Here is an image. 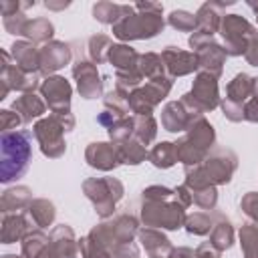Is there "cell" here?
<instances>
[{"mask_svg":"<svg viewBox=\"0 0 258 258\" xmlns=\"http://www.w3.org/2000/svg\"><path fill=\"white\" fill-rule=\"evenodd\" d=\"M107 60H109L117 71H131V69H137L139 52H137L133 46H129V44L119 42V44H113V46H111Z\"/></svg>","mask_w":258,"mask_h":258,"instance_id":"28","label":"cell"},{"mask_svg":"<svg viewBox=\"0 0 258 258\" xmlns=\"http://www.w3.org/2000/svg\"><path fill=\"white\" fill-rule=\"evenodd\" d=\"M111 46H113V40L107 34H93L89 38V42H87V50H89L91 62H95V64L105 62L107 56H109Z\"/></svg>","mask_w":258,"mask_h":258,"instance_id":"37","label":"cell"},{"mask_svg":"<svg viewBox=\"0 0 258 258\" xmlns=\"http://www.w3.org/2000/svg\"><path fill=\"white\" fill-rule=\"evenodd\" d=\"M189 46L194 48L191 52L198 56L200 71L210 73L212 77L220 79L222 77V71H224L226 56H228L226 50H224V46L212 34L200 32V30H194L189 34Z\"/></svg>","mask_w":258,"mask_h":258,"instance_id":"9","label":"cell"},{"mask_svg":"<svg viewBox=\"0 0 258 258\" xmlns=\"http://www.w3.org/2000/svg\"><path fill=\"white\" fill-rule=\"evenodd\" d=\"M26 212L30 214L32 222H34L40 230L52 226V222H54V218H56L54 204H52L50 200H46V198H36V200H32V204L28 206Z\"/></svg>","mask_w":258,"mask_h":258,"instance_id":"29","label":"cell"},{"mask_svg":"<svg viewBox=\"0 0 258 258\" xmlns=\"http://www.w3.org/2000/svg\"><path fill=\"white\" fill-rule=\"evenodd\" d=\"M10 56L16 62V67H20L24 73H30V75L40 73V48H36L34 42L16 40L10 46Z\"/></svg>","mask_w":258,"mask_h":258,"instance_id":"22","label":"cell"},{"mask_svg":"<svg viewBox=\"0 0 258 258\" xmlns=\"http://www.w3.org/2000/svg\"><path fill=\"white\" fill-rule=\"evenodd\" d=\"M2 258H24V256H16V254H4Z\"/></svg>","mask_w":258,"mask_h":258,"instance_id":"58","label":"cell"},{"mask_svg":"<svg viewBox=\"0 0 258 258\" xmlns=\"http://www.w3.org/2000/svg\"><path fill=\"white\" fill-rule=\"evenodd\" d=\"M22 123L20 115L12 109H2L0 111V129L2 133H8V131H16V127Z\"/></svg>","mask_w":258,"mask_h":258,"instance_id":"50","label":"cell"},{"mask_svg":"<svg viewBox=\"0 0 258 258\" xmlns=\"http://www.w3.org/2000/svg\"><path fill=\"white\" fill-rule=\"evenodd\" d=\"M137 69H139L141 77H143V79H147V81H151V79H157V77H163V75H165L161 54H157V52H143V54H139Z\"/></svg>","mask_w":258,"mask_h":258,"instance_id":"36","label":"cell"},{"mask_svg":"<svg viewBox=\"0 0 258 258\" xmlns=\"http://www.w3.org/2000/svg\"><path fill=\"white\" fill-rule=\"evenodd\" d=\"M79 252H81L83 258H113L111 252L103 244L91 240L89 236H83L79 240Z\"/></svg>","mask_w":258,"mask_h":258,"instance_id":"46","label":"cell"},{"mask_svg":"<svg viewBox=\"0 0 258 258\" xmlns=\"http://www.w3.org/2000/svg\"><path fill=\"white\" fill-rule=\"evenodd\" d=\"M183 228H185L187 234H191V236H206V234L212 232L214 222H212V218H210L208 214H204V212H194V214H189V216L185 218Z\"/></svg>","mask_w":258,"mask_h":258,"instance_id":"41","label":"cell"},{"mask_svg":"<svg viewBox=\"0 0 258 258\" xmlns=\"http://www.w3.org/2000/svg\"><path fill=\"white\" fill-rule=\"evenodd\" d=\"M234 2H204L200 6V10L196 12V30L206 32V34H216L220 32V24H222V14L220 10L226 6H232Z\"/></svg>","mask_w":258,"mask_h":258,"instance_id":"21","label":"cell"},{"mask_svg":"<svg viewBox=\"0 0 258 258\" xmlns=\"http://www.w3.org/2000/svg\"><path fill=\"white\" fill-rule=\"evenodd\" d=\"M258 30L240 14H226L222 16L220 24V36H222V46L228 56H242L246 52V46L250 38Z\"/></svg>","mask_w":258,"mask_h":258,"instance_id":"11","label":"cell"},{"mask_svg":"<svg viewBox=\"0 0 258 258\" xmlns=\"http://www.w3.org/2000/svg\"><path fill=\"white\" fill-rule=\"evenodd\" d=\"M48 254L52 258H77L79 240L75 230L67 224H58L48 234Z\"/></svg>","mask_w":258,"mask_h":258,"instance_id":"18","label":"cell"},{"mask_svg":"<svg viewBox=\"0 0 258 258\" xmlns=\"http://www.w3.org/2000/svg\"><path fill=\"white\" fill-rule=\"evenodd\" d=\"M248 6L254 10V14H256V20H258V2H254V0H248Z\"/></svg>","mask_w":258,"mask_h":258,"instance_id":"57","label":"cell"},{"mask_svg":"<svg viewBox=\"0 0 258 258\" xmlns=\"http://www.w3.org/2000/svg\"><path fill=\"white\" fill-rule=\"evenodd\" d=\"M252 87H254V77H250L246 73H238L228 83L226 97L220 101L226 119H230L232 123L244 121V105L248 103V99L252 95Z\"/></svg>","mask_w":258,"mask_h":258,"instance_id":"12","label":"cell"},{"mask_svg":"<svg viewBox=\"0 0 258 258\" xmlns=\"http://www.w3.org/2000/svg\"><path fill=\"white\" fill-rule=\"evenodd\" d=\"M44 6H46L48 10H64V8L71 6V2H52V0H46Z\"/></svg>","mask_w":258,"mask_h":258,"instance_id":"56","label":"cell"},{"mask_svg":"<svg viewBox=\"0 0 258 258\" xmlns=\"http://www.w3.org/2000/svg\"><path fill=\"white\" fill-rule=\"evenodd\" d=\"M139 234V222L131 214H119L113 220H105L97 224L87 236L99 244H103L109 252L117 244L133 242V238Z\"/></svg>","mask_w":258,"mask_h":258,"instance_id":"8","label":"cell"},{"mask_svg":"<svg viewBox=\"0 0 258 258\" xmlns=\"http://www.w3.org/2000/svg\"><path fill=\"white\" fill-rule=\"evenodd\" d=\"M85 161L99 171H111L121 163L119 153H117V145L105 143V141L89 143L85 149Z\"/></svg>","mask_w":258,"mask_h":258,"instance_id":"20","label":"cell"},{"mask_svg":"<svg viewBox=\"0 0 258 258\" xmlns=\"http://www.w3.org/2000/svg\"><path fill=\"white\" fill-rule=\"evenodd\" d=\"M161 14H163V6L157 2L123 4V14L113 24V36H117L121 42L153 38L165 26Z\"/></svg>","mask_w":258,"mask_h":258,"instance_id":"2","label":"cell"},{"mask_svg":"<svg viewBox=\"0 0 258 258\" xmlns=\"http://www.w3.org/2000/svg\"><path fill=\"white\" fill-rule=\"evenodd\" d=\"M44 258H52V256H50V254H48V250H46V254H44Z\"/></svg>","mask_w":258,"mask_h":258,"instance_id":"59","label":"cell"},{"mask_svg":"<svg viewBox=\"0 0 258 258\" xmlns=\"http://www.w3.org/2000/svg\"><path fill=\"white\" fill-rule=\"evenodd\" d=\"M30 18H26L24 10H18V12H12V14H6L2 16V22H4V28L10 32V34H20L24 32V26Z\"/></svg>","mask_w":258,"mask_h":258,"instance_id":"47","label":"cell"},{"mask_svg":"<svg viewBox=\"0 0 258 258\" xmlns=\"http://www.w3.org/2000/svg\"><path fill=\"white\" fill-rule=\"evenodd\" d=\"M157 135V121L153 115H133V137L145 147L153 143Z\"/></svg>","mask_w":258,"mask_h":258,"instance_id":"33","label":"cell"},{"mask_svg":"<svg viewBox=\"0 0 258 258\" xmlns=\"http://www.w3.org/2000/svg\"><path fill=\"white\" fill-rule=\"evenodd\" d=\"M157 169H167L171 167L175 161H177V155H175V143L171 141H161L157 145H153V149L149 151V157H147Z\"/></svg>","mask_w":258,"mask_h":258,"instance_id":"35","label":"cell"},{"mask_svg":"<svg viewBox=\"0 0 258 258\" xmlns=\"http://www.w3.org/2000/svg\"><path fill=\"white\" fill-rule=\"evenodd\" d=\"M220 250L214 248L210 242H202L196 250H194V258H220Z\"/></svg>","mask_w":258,"mask_h":258,"instance_id":"53","label":"cell"},{"mask_svg":"<svg viewBox=\"0 0 258 258\" xmlns=\"http://www.w3.org/2000/svg\"><path fill=\"white\" fill-rule=\"evenodd\" d=\"M256 226H258V224H256Z\"/></svg>","mask_w":258,"mask_h":258,"instance_id":"60","label":"cell"},{"mask_svg":"<svg viewBox=\"0 0 258 258\" xmlns=\"http://www.w3.org/2000/svg\"><path fill=\"white\" fill-rule=\"evenodd\" d=\"M179 103L183 105V109L194 117V119H202L204 113L214 111L220 105V91H218V79L212 77L210 73L198 71L191 91L181 95Z\"/></svg>","mask_w":258,"mask_h":258,"instance_id":"6","label":"cell"},{"mask_svg":"<svg viewBox=\"0 0 258 258\" xmlns=\"http://www.w3.org/2000/svg\"><path fill=\"white\" fill-rule=\"evenodd\" d=\"M167 22L171 28H175L179 32H194L196 30V14H191L187 10H171V14L167 16Z\"/></svg>","mask_w":258,"mask_h":258,"instance_id":"43","label":"cell"},{"mask_svg":"<svg viewBox=\"0 0 258 258\" xmlns=\"http://www.w3.org/2000/svg\"><path fill=\"white\" fill-rule=\"evenodd\" d=\"M238 167V155L226 147H214L208 157L185 169V185L187 189H200L210 185H224L232 179Z\"/></svg>","mask_w":258,"mask_h":258,"instance_id":"3","label":"cell"},{"mask_svg":"<svg viewBox=\"0 0 258 258\" xmlns=\"http://www.w3.org/2000/svg\"><path fill=\"white\" fill-rule=\"evenodd\" d=\"M161 60H163V69H165V75L169 79H175V77H185L194 71H200V64H198V56L189 50H181L177 46H165L161 50Z\"/></svg>","mask_w":258,"mask_h":258,"instance_id":"17","label":"cell"},{"mask_svg":"<svg viewBox=\"0 0 258 258\" xmlns=\"http://www.w3.org/2000/svg\"><path fill=\"white\" fill-rule=\"evenodd\" d=\"M12 111H16L20 115L22 123H30L32 119L42 117V113L46 111V105L38 95L24 93V95H20V97H16L12 101Z\"/></svg>","mask_w":258,"mask_h":258,"instance_id":"27","label":"cell"},{"mask_svg":"<svg viewBox=\"0 0 258 258\" xmlns=\"http://www.w3.org/2000/svg\"><path fill=\"white\" fill-rule=\"evenodd\" d=\"M244 121L258 123V77H254V87L248 103L244 105Z\"/></svg>","mask_w":258,"mask_h":258,"instance_id":"49","label":"cell"},{"mask_svg":"<svg viewBox=\"0 0 258 258\" xmlns=\"http://www.w3.org/2000/svg\"><path fill=\"white\" fill-rule=\"evenodd\" d=\"M171 85H173V79H169L167 75L147 81L145 85H141L139 89L129 93V97H127L129 111L133 115H153V109L169 95Z\"/></svg>","mask_w":258,"mask_h":258,"instance_id":"10","label":"cell"},{"mask_svg":"<svg viewBox=\"0 0 258 258\" xmlns=\"http://www.w3.org/2000/svg\"><path fill=\"white\" fill-rule=\"evenodd\" d=\"M111 256L113 258H139V246L135 242L117 244L111 248Z\"/></svg>","mask_w":258,"mask_h":258,"instance_id":"51","label":"cell"},{"mask_svg":"<svg viewBox=\"0 0 258 258\" xmlns=\"http://www.w3.org/2000/svg\"><path fill=\"white\" fill-rule=\"evenodd\" d=\"M20 250L24 258H44L48 250V236L40 230H32L22 238Z\"/></svg>","mask_w":258,"mask_h":258,"instance_id":"30","label":"cell"},{"mask_svg":"<svg viewBox=\"0 0 258 258\" xmlns=\"http://www.w3.org/2000/svg\"><path fill=\"white\" fill-rule=\"evenodd\" d=\"M103 105H105L107 111L115 113L117 117H127V113H129V101H127V95H123V93H119V91H111V93H107L105 99H103Z\"/></svg>","mask_w":258,"mask_h":258,"instance_id":"44","label":"cell"},{"mask_svg":"<svg viewBox=\"0 0 258 258\" xmlns=\"http://www.w3.org/2000/svg\"><path fill=\"white\" fill-rule=\"evenodd\" d=\"M123 14V4H115V2H109V0H103V2H97L93 6V16L95 20H99L101 24H115Z\"/></svg>","mask_w":258,"mask_h":258,"instance_id":"38","label":"cell"},{"mask_svg":"<svg viewBox=\"0 0 258 258\" xmlns=\"http://www.w3.org/2000/svg\"><path fill=\"white\" fill-rule=\"evenodd\" d=\"M216 147V131L208 119H198L181 139L175 141V155L183 167L202 163L208 153Z\"/></svg>","mask_w":258,"mask_h":258,"instance_id":"5","label":"cell"},{"mask_svg":"<svg viewBox=\"0 0 258 258\" xmlns=\"http://www.w3.org/2000/svg\"><path fill=\"white\" fill-rule=\"evenodd\" d=\"M119 119H123V117H117L115 113H111V111H107V109H105L103 113H99V115H97V123H99V125H103V127H107V129H109L113 123H117Z\"/></svg>","mask_w":258,"mask_h":258,"instance_id":"54","label":"cell"},{"mask_svg":"<svg viewBox=\"0 0 258 258\" xmlns=\"http://www.w3.org/2000/svg\"><path fill=\"white\" fill-rule=\"evenodd\" d=\"M28 232H32L30 220L22 212H18V214H2V230H0L2 244L22 242V238Z\"/></svg>","mask_w":258,"mask_h":258,"instance_id":"25","label":"cell"},{"mask_svg":"<svg viewBox=\"0 0 258 258\" xmlns=\"http://www.w3.org/2000/svg\"><path fill=\"white\" fill-rule=\"evenodd\" d=\"M141 222L147 228L179 230L185 224V208L175 200L173 189L165 185H149L141 191Z\"/></svg>","mask_w":258,"mask_h":258,"instance_id":"1","label":"cell"},{"mask_svg":"<svg viewBox=\"0 0 258 258\" xmlns=\"http://www.w3.org/2000/svg\"><path fill=\"white\" fill-rule=\"evenodd\" d=\"M143 83V77L139 73V69H131V71H117L115 73V91L123 93L129 97V93H133L135 89H139Z\"/></svg>","mask_w":258,"mask_h":258,"instance_id":"39","label":"cell"},{"mask_svg":"<svg viewBox=\"0 0 258 258\" xmlns=\"http://www.w3.org/2000/svg\"><path fill=\"white\" fill-rule=\"evenodd\" d=\"M240 208L254 224H258V191L244 194V198L240 200Z\"/></svg>","mask_w":258,"mask_h":258,"instance_id":"48","label":"cell"},{"mask_svg":"<svg viewBox=\"0 0 258 258\" xmlns=\"http://www.w3.org/2000/svg\"><path fill=\"white\" fill-rule=\"evenodd\" d=\"M32 204V191L26 185H14L2 191L0 198V212L2 214H18L22 210H28Z\"/></svg>","mask_w":258,"mask_h":258,"instance_id":"26","label":"cell"},{"mask_svg":"<svg viewBox=\"0 0 258 258\" xmlns=\"http://www.w3.org/2000/svg\"><path fill=\"white\" fill-rule=\"evenodd\" d=\"M137 236H139V242L145 248V252H147L149 258H167L171 254V250H173L169 238L163 232H159L157 228L143 226V228H139V234Z\"/></svg>","mask_w":258,"mask_h":258,"instance_id":"24","label":"cell"},{"mask_svg":"<svg viewBox=\"0 0 258 258\" xmlns=\"http://www.w3.org/2000/svg\"><path fill=\"white\" fill-rule=\"evenodd\" d=\"M73 77L77 81V89L83 99H97L103 95V81L95 62L79 58L73 64Z\"/></svg>","mask_w":258,"mask_h":258,"instance_id":"16","label":"cell"},{"mask_svg":"<svg viewBox=\"0 0 258 258\" xmlns=\"http://www.w3.org/2000/svg\"><path fill=\"white\" fill-rule=\"evenodd\" d=\"M167 258H194V250L187 246H177L171 250V254Z\"/></svg>","mask_w":258,"mask_h":258,"instance_id":"55","label":"cell"},{"mask_svg":"<svg viewBox=\"0 0 258 258\" xmlns=\"http://www.w3.org/2000/svg\"><path fill=\"white\" fill-rule=\"evenodd\" d=\"M32 133L40 145V151L44 157L48 159H56L60 155H64L67 151V143H64V127L62 123L54 117V115H48V117H42L34 123L32 127Z\"/></svg>","mask_w":258,"mask_h":258,"instance_id":"13","label":"cell"},{"mask_svg":"<svg viewBox=\"0 0 258 258\" xmlns=\"http://www.w3.org/2000/svg\"><path fill=\"white\" fill-rule=\"evenodd\" d=\"M198 119H194L179 101H169L165 103V107L161 109V125L165 131L169 133H179V131H187Z\"/></svg>","mask_w":258,"mask_h":258,"instance_id":"23","label":"cell"},{"mask_svg":"<svg viewBox=\"0 0 258 258\" xmlns=\"http://www.w3.org/2000/svg\"><path fill=\"white\" fill-rule=\"evenodd\" d=\"M244 58L248 60V64L258 67V32L250 38V42L246 46V52H244Z\"/></svg>","mask_w":258,"mask_h":258,"instance_id":"52","label":"cell"},{"mask_svg":"<svg viewBox=\"0 0 258 258\" xmlns=\"http://www.w3.org/2000/svg\"><path fill=\"white\" fill-rule=\"evenodd\" d=\"M40 95L44 97L52 115H69L71 113L73 87L64 77H58V75L46 77L40 83Z\"/></svg>","mask_w":258,"mask_h":258,"instance_id":"15","label":"cell"},{"mask_svg":"<svg viewBox=\"0 0 258 258\" xmlns=\"http://www.w3.org/2000/svg\"><path fill=\"white\" fill-rule=\"evenodd\" d=\"M240 246L244 252V258H258V226L256 224H244L240 228Z\"/></svg>","mask_w":258,"mask_h":258,"instance_id":"40","label":"cell"},{"mask_svg":"<svg viewBox=\"0 0 258 258\" xmlns=\"http://www.w3.org/2000/svg\"><path fill=\"white\" fill-rule=\"evenodd\" d=\"M83 194L95 206L97 216L107 220L113 216L117 202L125 194V187L117 177H89L83 181Z\"/></svg>","mask_w":258,"mask_h":258,"instance_id":"7","label":"cell"},{"mask_svg":"<svg viewBox=\"0 0 258 258\" xmlns=\"http://www.w3.org/2000/svg\"><path fill=\"white\" fill-rule=\"evenodd\" d=\"M117 153H119V161L125 165H139L141 161H145V157H149L147 147L141 141H137L135 137L127 139L125 143H119Z\"/></svg>","mask_w":258,"mask_h":258,"instance_id":"32","label":"cell"},{"mask_svg":"<svg viewBox=\"0 0 258 258\" xmlns=\"http://www.w3.org/2000/svg\"><path fill=\"white\" fill-rule=\"evenodd\" d=\"M71 62V46L62 40H50L40 48V75L52 77L64 64Z\"/></svg>","mask_w":258,"mask_h":258,"instance_id":"19","label":"cell"},{"mask_svg":"<svg viewBox=\"0 0 258 258\" xmlns=\"http://www.w3.org/2000/svg\"><path fill=\"white\" fill-rule=\"evenodd\" d=\"M36 89H40L38 85V77L24 73L20 67H16V62L12 60L8 50H2V67H0V99H6V95L10 91H20L24 93H34Z\"/></svg>","mask_w":258,"mask_h":258,"instance_id":"14","label":"cell"},{"mask_svg":"<svg viewBox=\"0 0 258 258\" xmlns=\"http://www.w3.org/2000/svg\"><path fill=\"white\" fill-rule=\"evenodd\" d=\"M32 159V133L16 129L0 137V181L10 183L20 179Z\"/></svg>","mask_w":258,"mask_h":258,"instance_id":"4","label":"cell"},{"mask_svg":"<svg viewBox=\"0 0 258 258\" xmlns=\"http://www.w3.org/2000/svg\"><path fill=\"white\" fill-rule=\"evenodd\" d=\"M210 244H212L214 248H218L220 252L228 250V248L234 244V228H232L230 220L220 218V220L214 224V228H212V232H210Z\"/></svg>","mask_w":258,"mask_h":258,"instance_id":"34","label":"cell"},{"mask_svg":"<svg viewBox=\"0 0 258 258\" xmlns=\"http://www.w3.org/2000/svg\"><path fill=\"white\" fill-rule=\"evenodd\" d=\"M191 191V200L196 206H200L202 210H214L218 204V189L216 185L210 187H200V189H189Z\"/></svg>","mask_w":258,"mask_h":258,"instance_id":"45","label":"cell"},{"mask_svg":"<svg viewBox=\"0 0 258 258\" xmlns=\"http://www.w3.org/2000/svg\"><path fill=\"white\" fill-rule=\"evenodd\" d=\"M52 34H54L52 22L48 18H42V16L28 20L24 26V32H22V36L28 38L30 42H44V44L52 40Z\"/></svg>","mask_w":258,"mask_h":258,"instance_id":"31","label":"cell"},{"mask_svg":"<svg viewBox=\"0 0 258 258\" xmlns=\"http://www.w3.org/2000/svg\"><path fill=\"white\" fill-rule=\"evenodd\" d=\"M109 139L113 145H119V143H125L127 139L133 137V117H123L119 119L117 123H113L109 129Z\"/></svg>","mask_w":258,"mask_h":258,"instance_id":"42","label":"cell"}]
</instances>
